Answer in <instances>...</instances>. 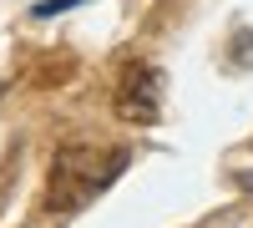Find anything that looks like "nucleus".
Segmentation results:
<instances>
[{"label": "nucleus", "instance_id": "obj_1", "mask_svg": "<svg viewBox=\"0 0 253 228\" xmlns=\"http://www.w3.org/2000/svg\"><path fill=\"white\" fill-rule=\"evenodd\" d=\"M132 147H96V142H71L51 157L46 173V213H81L91 198H101L126 173Z\"/></svg>", "mask_w": 253, "mask_h": 228}, {"label": "nucleus", "instance_id": "obj_2", "mask_svg": "<svg viewBox=\"0 0 253 228\" xmlns=\"http://www.w3.org/2000/svg\"><path fill=\"white\" fill-rule=\"evenodd\" d=\"M117 117L132 122V127H152L162 117V71L152 61H137V66H126L122 81H117Z\"/></svg>", "mask_w": 253, "mask_h": 228}, {"label": "nucleus", "instance_id": "obj_3", "mask_svg": "<svg viewBox=\"0 0 253 228\" xmlns=\"http://www.w3.org/2000/svg\"><path fill=\"white\" fill-rule=\"evenodd\" d=\"M71 5H81V0H41V5H36V20H51V15L71 10Z\"/></svg>", "mask_w": 253, "mask_h": 228}]
</instances>
